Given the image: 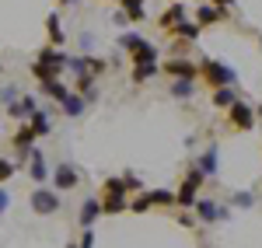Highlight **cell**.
I'll return each instance as SVG.
<instances>
[{
    "instance_id": "836d02e7",
    "label": "cell",
    "mask_w": 262,
    "mask_h": 248,
    "mask_svg": "<svg viewBox=\"0 0 262 248\" xmlns=\"http://www.w3.org/2000/svg\"><path fill=\"white\" fill-rule=\"evenodd\" d=\"M11 207V196H7V192H4V189H0V213H4V210Z\"/></svg>"
},
{
    "instance_id": "9c48e42d",
    "label": "cell",
    "mask_w": 262,
    "mask_h": 248,
    "mask_svg": "<svg viewBox=\"0 0 262 248\" xmlns=\"http://www.w3.org/2000/svg\"><path fill=\"white\" fill-rule=\"evenodd\" d=\"M11 144H14V150H18L21 157L28 161V150L35 147V129H32L28 123H21L18 129H14V137H11Z\"/></svg>"
},
{
    "instance_id": "e575fe53",
    "label": "cell",
    "mask_w": 262,
    "mask_h": 248,
    "mask_svg": "<svg viewBox=\"0 0 262 248\" xmlns=\"http://www.w3.org/2000/svg\"><path fill=\"white\" fill-rule=\"evenodd\" d=\"M234 0H213V7H231Z\"/></svg>"
},
{
    "instance_id": "6da1fadb",
    "label": "cell",
    "mask_w": 262,
    "mask_h": 248,
    "mask_svg": "<svg viewBox=\"0 0 262 248\" xmlns=\"http://www.w3.org/2000/svg\"><path fill=\"white\" fill-rule=\"evenodd\" d=\"M101 213H122V210L129 207V189H126V178L119 175H112V178H105L101 182Z\"/></svg>"
},
{
    "instance_id": "cb8c5ba5",
    "label": "cell",
    "mask_w": 262,
    "mask_h": 248,
    "mask_svg": "<svg viewBox=\"0 0 262 248\" xmlns=\"http://www.w3.org/2000/svg\"><path fill=\"white\" fill-rule=\"evenodd\" d=\"M147 199H150V207H175V192H168V189H150Z\"/></svg>"
},
{
    "instance_id": "277c9868",
    "label": "cell",
    "mask_w": 262,
    "mask_h": 248,
    "mask_svg": "<svg viewBox=\"0 0 262 248\" xmlns=\"http://www.w3.org/2000/svg\"><path fill=\"white\" fill-rule=\"evenodd\" d=\"M161 70L171 77V81H196V77H200V63L185 60V56H171V60H164Z\"/></svg>"
},
{
    "instance_id": "ba28073f",
    "label": "cell",
    "mask_w": 262,
    "mask_h": 248,
    "mask_svg": "<svg viewBox=\"0 0 262 248\" xmlns=\"http://www.w3.org/2000/svg\"><path fill=\"white\" fill-rule=\"evenodd\" d=\"M105 66H108V63L98 60V56H91V53H84V56H70V60H67V70H74V74H84V70H88V74L98 77V74H105Z\"/></svg>"
},
{
    "instance_id": "8992f818",
    "label": "cell",
    "mask_w": 262,
    "mask_h": 248,
    "mask_svg": "<svg viewBox=\"0 0 262 248\" xmlns=\"http://www.w3.org/2000/svg\"><path fill=\"white\" fill-rule=\"evenodd\" d=\"M49 175H53L56 192H70V189H77V182H81V171H77L74 165H67V161H63V165H56Z\"/></svg>"
},
{
    "instance_id": "f1b7e54d",
    "label": "cell",
    "mask_w": 262,
    "mask_h": 248,
    "mask_svg": "<svg viewBox=\"0 0 262 248\" xmlns=\"http://www.w3.org/2000/svg\"><path fill=\"white\" fill-rule=\"evenodd\" d=\"M14 171H18V165H14V161H4V157H0V182H7Z\"/></svg>"
},
{
    "instance_id": "4316f807",
    "label": "cell",
    "mask_w": 262,
    "mask_h": 248,
    "mask_svg": "<svg viewBox=\"0 0 262 248\" xmlns=\"http://www.w3.org/2000/svg\"><path fill=\"white\" fill-rule=\"evenodd\" d=\"M171 35H179V39H189V42H196V39H200V25H192V21L185 18V21L179 25V28L171 32Z\"/></svg>"
},
{
    "instance_id": "f35d334b",
    "label": "cell",
    "mask_w": 262,
    "mask_h": 248,
    "mask_svg": "<svg viewBox=\"0 0 262 248\" xmlns=\"http://www.w3.org/2000/svg\"><path fill=\"white\" fill-rule=\"evenodd\" d=\"M259 46H262V39H259Z\"/></svg>"
},
{
    "instance_id": "7a4b0ae2",
    "label": "cell",
    "mask_w": 262,
    "mask_h": 248,
    "mask_svg": "<svg viewBox=\"0 0 262 248\" xmlns=\"http://www.w3.org/2000/svg\"><path fill=\"white\" fill-rule=\"evenodd\" d=\"M200 81H203V84H210V87L217 91V87H234L238 74H234V66H227V63L203 56V60H200Z\"/></svg>"
},
{
    "instance_id": "3957f363",
    "label": "cell",
    "mask_w": 262,
    "mask_h": 248,
    "mask_svg": "<svg viewBox=\"0 0 262 248\" xmlns=\"http://www.w3.org/2000/svg\"><path fill=\"white\" fill-rule=\"evenodd\" d=\"M28 207L35 210L39 217H53V213H60V196H56V189L35 186L28 192Z\"/></svg>"
},
{
    "instance_id": "d4e9b609",
    "label": "cell",
    "mask_w": 262,
    "mask_h": 248,
    "mask_svg": "<svg viewBox=\"0 0 262 248\" xmlns=\"http://www.w3.org/2000/svg\"><path fill=\"white\" fill-rule=\"evenodd\" d=\"M42 91H46V95H49V98H53V102H67V95H70V91H67V84L63 81H46L42 84Z\"/></svg>"
},
{
    "instance_id": "74e56055",
    "label": "cell",
    "mask_w": 262,
    "mask_h": 248,
    "mask_svg": "<svg viewBox=\"0 0 262 248\" xmlns=\"http://www.w3.org/2000/svg\"><path fill=\"white\" fill-rule=\"evenodd\" d=\"M0 74H4V66H0Z\"/></svg>"
},
{
    "instance_id": "8d00e7d4",
    "label": "cell",
    "mask_w": 262,
    "mask_h": 248,
    "mask_svg": "<svg viewBox=\"0 0 262 248\" xmlns=\"http://www.w3.org/2000/svg\"><path fill=\"white\" fill-rule=\"evenodd\" d=\"M255 116H259V119H262V105H259V112H255Z\"/></svg>"
},
{
    "instance_id": "8fae6325",
    "label": "cell",
    "mask_w": 262,
    "mask_h": 248,
    "mask_svg": "<svg viewBox=\"0 0 262 248\" xmlns=\"http://www.w3.org/2000/svg\"><path fill=\"white\" fill-rule=\"evenodd\" d=\"M182 21H185V4H171V7H168V11H164L161 18H158V28H161V32H168V35H171V32H175V28H179Z\"/></svg>"
},
{
    "instance_id": "30bf717a",
    "label": "cell",
    "mask_w": 262,
    "mask_h": 248,
    "mask_svg": "<svg viewBox=\"0 0 262 248\" xmlns=\"http://www.w3.org/2000/svg\"><path fill=\"white\" fill-rule=\"evenodd\" d=\"M67 53H60V49H53V46H46V49H39V56H35V63H42V66H49V70H56V74H63L67 70Z\"/></svg>"
},
{
    "instance_id": "83f0119b",
    "label": "cell",
    "mask_w": 262,
    "mask_h": 248,
    "mask_svg": "<svg viewBox=\"0 0 262 248\" xmlns=\"http://www.w3.org/2000/svg\"><path fill=\"white\" fill-rule=\"evenodd\" d=\"M140 39H143L140 32H122V35H119V46H122V49H133Z\"/></svg>"
},
{
    "instance_id": "2e32d148",
    "label": "cell",
    "mask_w": 262,
    "mask_h": 248,
    "mask_svg": "<svg viewBox=\"0 0 262 248\" xmlns=\"http://www.w3.org/2000/svg\"><path fill=\"white\" fill-rule=\"evenodd\" d=\"M196 18H200V25H221V21H227V7H213V4H203L200 11H196Z\"/></svg>"
},
{
    "instance_id": "484cf974",
    "label": "cell",
    "mask_w": 262,
    "mask_h": 248,
    "mask_svg": "<svg viewBox=\"0 0 262 248\" xmlns=\"http://www.w3.org/2000/svg\"><path fill=\"white\" fill-rule=\"evenodd\" d=\"M84 108H88V102H84L81 95H67V102H63V112H67V116H74V119H77Z\"/></svg>"
},
{
    "instance_id": "f546056e",
    "label": "cell",
    "mask_w": 262,
    "mask_h": 248,
    "mask_svg": "<svg viewBox=\"0 0 262 248\" xmlns=\"http://www.w3.org/2000/svg\"><path fill=\"white\" fill-rule=\"evenodd\" d=\"M70 248H95V234H91V228H84V238L77 241V245H70Z\"/></svg>"
},
{
    "instance_id": "7402d4cb",
    "label": "cell",
    "mask_w": 262,
    "mask_h": 248,
    "mask_svg": "<svg viewBox=\"0 0 262 248\" xmlns=\"http://www.w3.org/2000/svg\"><path fill=\"white\" fill-rule=\"evenodd\" d=\"M28 126L35 129V137H49V116H46V108H35L28 116Z\"/></svg>"
},
{
    "instance_id": "ac0fdd59",
    "label": "cell",
    "mask_w": 262,
    "mask_h": 248,
    "mask_svg": "<svg viewBox=\"0 0 262 248\" xmlns=\"http://www.w3.org/2000/svg\"><path fill=\"white\" fill-rule=\"evenodd\" d=\"M98 217H101V203H98V199H84L81 213H77V220H81V228H91V224H95Z\"/></svg>"
},
{
    "instance_id": "603a6c76",
    "label": "cell",
    "mask_w": 262,
    "mask_h": 248,
    "mask_svg": "<svg viewBox=\"0 0 262 248\" xmlns=\"http://www.w3.org/2000/svg\"><path fill=\"white\" fill-rule=\"evenodd\" d=\"M234 102H238L234 87H217V91H213V108H231Z\"/></svg>"
},
{
    "instance_id": "52a82bcc",
    "label": "cell",
    "mask_w": 262,
    "mask_h": 248,
    "mask_svg": "<svg viewBox=\"0 0 262 248\" xmlns=\"http://www.w3.org/2000/svg\"><path fill=\"white\" fill-rule=\"evenodd\" d=\"M196 217H200L203 224H217V220H227L231 217V210L221 207V203H213V199H196Z\"/></svg>"
},
{
    "instance_id": "d6a6232c",
    "label": "cell",
    "mask_w": 262,
    "mask_h": 248,
    "mask_svg": "<svg viewBox=\"0 0 262 248\" xmlns=\"http://www.w3.org/2000/svg\"><path fill=\"white\" fill-rule=\"evenodd\" d=\"M14 98H18V95H14V87H4V91H0V102H7V105H11Z\"/></svg>"
},
{
    "instance_id": "9a60e30c",
    "label": "cell",
    "mask_w": 262,
    "mask_h": 248,
    "mask_svg": "<svg viewBox=\"0 0 262 248\" xmlns=\"http://www.w3.org/2000/svg\"><path fill=\"white\" fill-rule=\"evenodd\" d=\"M119 11L129 18V25H140L147 18V4L143 0H119Z\"/></svg>"
},
{
    "instance_id": "4dcf8cb0",
    "label": "cell",
    "mask_w": 262,
    "mask_h": 248,
    "mask_svg": "<svg viewBox=\"0 0 262 248\" xmlns=\"http://www.w3.org/2000/svg\"><path fill=\"white\" fill-rule=\"evenodd\" d=\"M255 203V196H248V192H238L234 196V207H252Z\"/></svg>"
},
{
    "instance_id": "d6986e66",
    "label": "cell",
    "mask_w": 262,
    "mask_h": 248,
    "mask_svg": "<svg viewBox=\"0 0 262 248\" xmlns=\"http://www.w3.org/2000/svg\"><path fill=\"white\" fill-rule=\"evenodd\" d=\"M196 168H200L203 175H217V147H206L196 157Z\"/></svg>"
},
{
    "instance_id": "7c38bea8",
    "label": "cell",
    "mask_w": 262,
    "mask_h": 248,
    "mask_svg": "<svg viewBox=\"0 0 262 248\" xmlns=\"http://www.w3.org/2000/svg\"><path fill=\"white\" fill-rule=\"evenodd\" d=\"M39 108V102L32 98V95H21V98H14V102L7 105V116H14V119H25L28 123V116Z\"/></svg>"
},
{
    "instance_id": "ffe728a7",
    "label": "cell",
    "mask_w": 262,
    "mask_h": 248,
    "mask_svg": "<svg viewBox=\"0 0 262 248\" xmlns=\"http://www.w3.org/2000/svg\"><path fill=\"white\" fill-rule=\"evenodd\" d=\"M168 95H171V98H179V102H185V98H192V95H196V81H171Z\"/></svg>"
},
{
    "instance_id": "d590c367",
    "label": "cell",
    "mask_w": 262,
    "mask_h": 248,
    "mask_svg": "<svg viewBox=\"0 0 262 248\" xmlns=\"http://www.w3.org/2000/svg\"><path fill=\"white\" fill-rule=\"evenodd\" d=\"M60 4H77V0H60Z\"/></svg>"
},
{
    "instance_id": "e0dca14e",
    "label": "cell",
    "mask_w": 262,
    "mask_h": 248,
    "mask_svg": "<svg viewBox=\"0 0 262 248\" xmlns=\"http://www.w3.org/2000/svg\"><path fill=\"white\" fill-rule=\"evenodd\" d=\"M161 70V63H133V70H129V81L133 84H147L154 74Z\"/></svg>"
},
{
    "instance_id": "5bb4252c",
    "label": "cell",
    "mask_w": 262,
    "mask_h": 248,
    "mask_svg": "<svg viewBox=\"0 0 262 248\" xmlns=\"http://www.w3.org/2000/svg\"><path fill=\"white\" fill-rule=\"evenodd\" d=\"M28 175H32V178H35V182H46V178H49V168H46V157H42L39 150H35V147H32V150H28Z\"/></svg>"
},
{
    "instance_id": "44dd1931",
    "label": "cell",
    "mask_w": 262,
    "mask_h": 248,
    "mask_svg": "<svg viewBox=\"0 0 262 248\" xmlns=\"http://www.w3.org/2000/svg\"><path fill=\"white\" fill-rule=\"evenodd\" d=\"M46 32H49V39H53V46L60 49V46H63V21H60V14H56V11H53V14L46 18Z\"/></svg>"
},
{
    "instance_id": "1f68e13d",
    "label": "cell",
    "mask_w": 262,
    "mask_h": 248,
    "mask_svg": "<svg viewBox=\"0 0 262 248\" xmlns=\"http://www.w3.org/2000/svg\"><path fill=\"white\" fill-rule=\"evenodd\" d=\"M122 178H126V189H129V192H137V189H140V178H137L133 171H129V175H122Z\"/></svg>"
},
{
    "instance_id": "4fadbf2b",
    "label": "cell",
    "mask_w": 262,
    "mask_h": 248,
    "mask_svg": "<svg viewBox=\"0 0 262 248\" xmlns=\"http://www.w3.org/2000/svg\"><path fill=\"white\" fill-rule=\"evenodd\" d=\"M158 53H161V49H158L154 42L140 39L133 49H129V60H133V63H158Z\"/></svg>"
},
{
    "instance_id": "5b68a950",
    "label": "cell",
    "mask_w": 262,
    "mask_h": 248,
    "mask_svg": "<svg viewBox=\"0 0 262 248\" xmlns=\"http://www.w3.org/2000/svg\"><path fill=\"white\" fill-rule=\"evenodd\" d=\"M227 126H231V129H238V133H248V129L255 126V112H252V105L238 98V102L227 108Z\"/></svg>"
}]
</instances>
